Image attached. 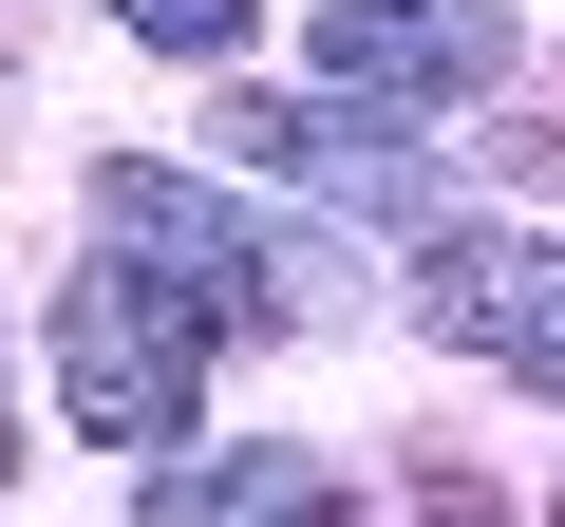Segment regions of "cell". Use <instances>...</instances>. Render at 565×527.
I'll list each match as a JSON object with an SVG mask.
<instances>
[{
  "mask_svg": "<svg viewBox=\"0 0 565 527\" xmlns=\"http://www.w3.org/2000/svg\"><path fill=\"white\" fill-rule=\"evenodd\" d=\"M226 151H245V189L282 170V189H321V207H359V226H434L452 189H434V151L415 132H377V114H340V95H245L226 114Z\"/></svg>",
  "mask_w": 565,
  "mask_h": 527,
  "instance_id": "277c9868",
  "label": "cell"
},
{
  "mask_svg": "<svg viewBox=\"0 0 565 527\" xmlns=\"http://www.w3.org/2000/svg\"><path fill=\"white\" fill-rule=\"evenodd\" d=\"M95 226L151 264L207 340H226V321H321V302H340V264H321V245H282L264 207H226L207 170H151V151H132V170H95Z\"/></svg>",
  "mask_w": 565,
  "mask_h": 527,
  "instance_id": "6da1fadb",
  "label": "cell"
},
{
  "mask_svg": "<svg viewBox=\"0 0 565 527\" xmlns=\"http://www.w3.org/2000/svg\"><path fill=\"white\" fill-rule=\"evenodd\" d=\"M434 527H509V508H490V490H471V471H434Z\"/></svg>",
  "mask_w": 565,
  "mask_h": 527,
  "instance_id": "ba28073f",
  "label": "cell"
},
{
  "mask_svg": "<svg viewBox=\"0 0 565 527\" xmlns=\"http://www.w3.org/2000/svg\"><path fill=\"white\" fill-rule=\"evenodd\" d=\"M114 20H132V39H170V57H226L264 0H114Z\"/></svg>",
  "mask_w": 565,
  "mask_h": 527,
  "instance_id": "52a82bcc",
  "label": "cell"
},
{
  "mask_svg": "<svg viewBox=\"0 0 565 527\" xmlns=\"http://www.w3.org/2000/svg\"><path fill=\"white\" fill-rule=\"evenodd\" d=\"M415 321H434V340H471L490 377L565 396V245H527V226H452V245L415 264Z\"/></svg>",
  "mask_w": 565,
  "mask_h": 527,
  "instance_id": "3957f363",
  "label": "cell"
},
{
  "mask_svg": "<svg viewBox=\"0 0 565 527\" xmlns=\"http://www.w3.org/2000/svg\"><path fill=\"white\" fill-rule=\"evenodd\" d=\"M57 396H76V433H114V452H170L189 433V396H207V321L170 302V283H95L57 302Z\"/></svg>",
  "mask_w": 565,
  "mask_h": 527,
  "instance_id": "7a4b0ae2",
  "label": "cell"
},
{
  "mask_svg": "<svg viewBox=\"0 0 565 527\" xmlns=\"http://www.w3.org/2000/svg\"><path fill=\"white\" fill-rule=\"evenodd\" d=\"M151 527H340V490H321L302 452H207V471L151 490Z\"/></svg>",
  "mask_w": 565,
  "mask_h": 527,
  "instance_id": "8992f818",
  "label": "cell"
},
{
  "mask_svg": "<svg viewBox=\"0 0 565 527\" xmlns=\"http://www.w3.org/2000/svg\"><path fill=\"white\" fill-rule=\"evenodd\" d=\"M321 76L340 95H490L509 20L490 0H321Z\"/></svg>",
  "mask_w": 565,
  "mask_h": 527,
  "instance_id": "5b68a950",
  "label": "cell"
}]
</instances>
